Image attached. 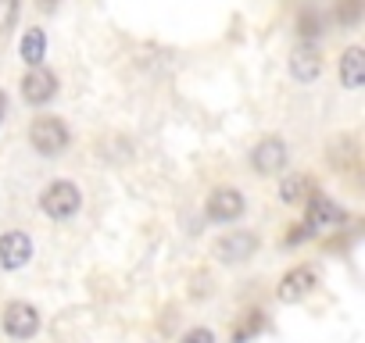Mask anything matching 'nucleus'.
Listing matches in <instances>:
<instances>
[{
    "label": "nucleus",
    "mask_w": 365,
    "mask_h": 343,
    "mask_svg": "<svg viewBox=\"0 0 365 343\" xmlns=\"http://www.w3.org/2000/svg\"><path fill=\"white\" fill-rule=\"evenodd\" d=\"M29 143L43 157H61L68 150V143H72V132H68V125L58 115H40L29 125Z\"/></svg>",
    "instance_id": "1"
},
{
    "label": "nucleus",
    "mask_w": 365,
    "mask_h": 343,
    "mask_svg": "<svg viewBox=\"0 0 365 343\" xmlns=\"http://www.w3.org/2000/svg\"><path fill=\"white\" fill-rule=\"evenodd\" d=\"M79 204H83V194L68 179H58V183L43 186V194H40V211L54 222H68L79 211Z\"/></svg>",
    "instance_id": "2"
},
{
    "label": "nucleus",
    "mask_w": 365,
    "mask_h": 343,
    "mask_svg": "<svg viewBox=\"0 0 365 343\" xmlns=\"http://www.w3.org/2000/svg\"><path fill=\"white\" fill-rule=\"evenodd\" d=\"M244 211H247V201H244V194L233 190V186H219V190H212L208 201H205V215H208L212 222H219V226L237 222Z\"/></svg>",
    "instance_id": "3"
},
{
    "label": "nucleus",
    "mask_w": 365,
    "mask_h": 343,
    "mask_svg": "<svg viewBox=\"0 0 365 343\" xmlns=\"http://www.w3.org/2000/svg\"><path fill=\"white\" fill-rule=\"evenodd\" d=\"M251 168L258 176H279L287 168V143L283 136H265L255 150H251Z\"/></svg>",
    "instance_id": "4"
},
{
    "label": "nucleus",
    "mask_w": 365,
    "mask_h": 343,
    "mask_svg": "<svg viewBox=\"0 0 365 343\" xmlns=\"http://www.w3.org/2000/svg\"><path fill=\"white\" fill-rule=\"evenodd\" d=\"M4 332L11 339H33L40 332V311L33 304H22V300L8 304L4 307Z\"/></svg>",
    "instance_id": "5"
},
{
    "label": "nucleus",
    "mask_w": 365,
    "mask_h": 343,
    "mask_svg": "<svg viewBox=\"0 0 365 343\" xmlns=\"http://www.w3.org/2000/svg\"><path fill=\"white\" fill-rule=\"evenodd\" d=\"M255 250H258V236L255 233H244V229H233V233H226L215 243V258L226 261V265H240V261L255 258Z\"/></svg>",
    "instance_id": "6"
},
{
    "label": "nucleus",
    "mask_w": 365,
    "mask_h": 343,
    "mask_svg": "<svg viewBox=\"0 0 365 343\" xmlns=\"http://www.w3.org/2000/svg\"><path fill=\"white\" fill-rule=\"evenodd\" d=\"M29 258H33V240L26 233H4L0 236V268L4 272L26 268Z\"/></svg>",
    "instance_id": "7"
},
{
    "label": "nucleus",
    "mask_w": 365,
    "mask_h": 343,
    "mask_svg": "<svg viewBox=\"0 0 365 343\" xmlns=\"http://www.w3.org/2000/svg\"><path fill=\"white\" fill-rule=\"evenodd\" d=\"M54 93H58V75H54V72H47L43 65H40V68H33V72L22 79V100H26V104H33V107H40V104L54 100Z\"/></svg>",
    "instance_id": "8"
},
{
    "label": "nucleus",
    "mask_w": 365,
    "mask_h": 343,
    "mask_svg": "<svg viewBox=\"0 0 365 343\" xmlns=\"http://www.w3.org/2000/svg\"><path fill=\"white\" fill-rule=\"evenodd\" d=\"M312 290H315V272H312L308 265H297V268H290V272L279 279L276 297H279L283 304H297V300H304Z\"/></svg>",
    "instance_id": "9"
},
{
    "label": "nucleus",
    "mask_w": 365,
    "mask_h": 343,
    "mask_svg": "<svg viewBox=\"0 0 365 343\" xmlns=\"http://www.w3.org/2000/svg\"><path fill=\"white\" fill-rule=\"evenodd\" d=\"M304 204H308V218H304L308 229H329V226H340L344 222V211L329 197H322V194H312Z\"/></svg>",
    "instance_id": "10"
},
{
    "label": "nucleus",
    "mask_w": 365,
    "mask_h": 343,
    "mask_svg": "<svg viewBox=\"0 0 365 343\" xmlns=\"http://www.w3.org/2000/svg\"><path fill=\"white\" fill-rule=\"evenodd\" d=\"M319 72H322V58L315 47H297L290 54V75L297 83H312V79H319Z\"/></svg>",
    "instance_id": "11"
},
{
    "label": "nucleus",
    "mask_w": 365,
    "mask_h": 343,
    "mask_svg": "<svg viewBox=\"0 0 365 343\" xmlns=\"http://www.w3.org/2000/svg\"><path fill=\"white\" fill-rule=\"evenodd\" d=\"M340 83L347 90H361L365 83V51L361 47H347L340 58Z\"/></svg>",
    "instance_id": "12"
},
{
    "label": "nucleus",
    "mask_w": 365,
    "mask_h": 343,
    "mask_svg": "<svg viewBox=\"0 0 365 343\" xmlns=\"http://www.w3.org/2000/svg\"><path fill=\"white\" fill-rule=\"evenodd\" d=\"M19 58H22L29 68H40V65H43V58H47V36H43V29H26V33H22Z\"/></svg>",
    "instance_id": "13"
},
{
    "label": "nucleus",
    "mask_w": 365,
    "mask_h": 343,
    "mask_svg": "<svg viewBox=\"0 0 365 343\" xmlns=\"http://www.w3.org/2000/svg\"><path fill=\"white\" fill-rule=\"evenodd\" d=\"M308 194H312V186H308L304 176H287V179L279 183V201H283V204H304Z\"/></svg>",
    "instance_id": "14"
},
{
    "label": "nucleus",
    "mask_w": 365,
    "mask_h": 343,
    "mask_svg": "<svg viewBox=\"0 0 365 343\" xmlns=\"http://www.w3.org/2000/svg\"><path fill=\"white\" fill-rule=\"evenodd\" d=\"M361 11H365V0H336L333 19H336L344 29H354V26L361 22Z\"/></svg>",
    "instance_id": "15"
},
{
    "label": "nucleus",
    "mask_w": 365,
    "mask_h": 343,
    "mask_svg": "<svg viewBox=\"0 0 365 343\" xmlns=\"http://www.w3.org/2000/svg\"><path fill=\"white\" fill-rule=\"evenodd\" d=\"M351 154H354V139H351V136H336V139H329V161H333V164H344Z\"/></svg>",
    "instance_id": "16"
},
{
    "label": "nucleus",
    "mask_w": 365,
    "mask_h": 343,
    "mask_svg": "<svg viewBox=\"0 0 365 343\" xmlns=\"http://www.w3.org/2000/svg\"><path fill=\"white\" fill-rule=\"evenodd\" d=\"M19 22V0H0V33L15 29Z\"/></svg>",
    "instance_id": "17"
},
{
    "label": "nucleus",
    "mask_w": 365,
    "mask_h": 343,
    "mask_svg": "<svg viewBox=\"0 0 365 343\" xmlns=\"http://www.w3.org/2000/svg\"><path fill=\"white\" fill-rule=\"evenodd\" d=\"M297 33H301L304 40H315V36H319V15H315V11H304V15L297 19Z\"/></svg>",
    "instance_id": "18"
},
{
    "label": "nucleus",
    "mask_w": 365,
    "mask_h": 343,
    "mask_svg": "<svg viewBox=\"0 0 365 343\" xmlns=\"http://www.w3.org/2000/svg\"><path fill=\"white\" fill-rule=\"evenodd\" d=\"M179 343H215V332H212V329H190Z\"/></svg>",
    "instance_id": "19"
},
{
    "label": "nucleus",
    "mask_w": 365,
    "mask_h": 343,
    "mask_svg": "<svg viewBox=\"0 0 365 343\" xmlns=\"http://www.w3.org/2000/svg\"><path fill=\"white\" fill-rule=\"evenodd\" d=\"M312 233H315V229H308V226H294V233L287 236V243H301V240L312 236Z\"/></svg>",
    "instance_id": "20"
},
{
    "label": "nucleus",
    "mask_w": 365,
    "mask_h": 343,
    "mask_svg": "<svg viewBox=\"0 0 365 343\" xmlns=\"http://www.w3.org/2000/svg\"><path fill=\"white\" fill-rule=\"evenodd\" d=\"M58 4H61V0H36V8H40V11H54Z\"/></svg>",
    "instance_id": "21"
},
{
    "label": "nucleus",
    "mask_w": 365,
    "mask_h": 343,
    "mask_svg": "<svg viewBox=\"0 0 365 343\" xmlns=\"http://www.w3.org/2000/svg\"><path fill=\"white\" fill-rule=\"evenodd\" d=\"M0 122H4V93H0Z\"/></svg>",
    "instance_id": "22"
}]
</instances>
